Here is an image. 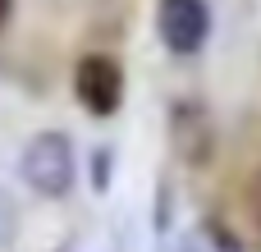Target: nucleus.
<instances>
[{"label": "nucleus", "instance_id": "obj_1", "mask_svg": "<svg viewBox=\"0 0 261 252\" xmlns=\"http://www.w3.org/2000/svg\"><path fill=\"white\" fill-rule=\"evenodd\" d=\"M18 174L32 193L41 197H64L78 179V156H73V142L60 133V129H46L37 138H28L23 156H18Z\"/></svg>", "mask_w": 261, "mask_h": 252}, {"label": "nucleus", "instance_id": "obj_2", "mask_svg": "<svg viewBox=\"0 0 261 252\" xmlns=\"http://www.w3.org/2000/svg\"><path fill=\"white\" fill-rule=\"evenodd\" d=\"M73 96L83 101L87 115L110 119L124 106V69H119V60L115 55H101V51L83 55L73 64Z\"/></svg>", "mask_w": 261, "mask_h": 252}, {"label": "nucleus", "instance_id": "obj_3", "mask_svg": "<svg viewBox=\"0 0 261 252\" xmlns=\"http://www.w3.org/2000/svg\"><path fill=\"white\" fill-rule=\"evenodd\" d=\"M156 32H161L170 55H197L211 37L206 0H161L156 5Z\"/></svg>", "mask_w": 261, "mask_h": 252}, {"label": "nucleus", "instance_id": "obj_4", "mask_svg": "<svg viewBox=\"0 0 261 252\" xmlns=\"http://www.w3.org/2000/svg\"><path fill=\"white\" fill-rule=\"evenodd\" d=\"M170 138H174V152H179L188 165H206L211 152H216V124H211V110L197 106V101H179L174 115H170Z\"/></svg>", "mask_w": 261, "mask_h": 252}, {"label": "nucleus", "instance_id": "obj_5", "mask_svg": "<svg viewBox=\"0 0 261 252\" xmlns=\"http://www.w3.org/2000/svg\"><path fill=\"white\" fill-rule=\"evenodd\" d=\"M110 161H115L110 147H96V152H92V188H96V193L110 188Z\"/></svg>", "mask_w": 261, "mask_h": 252}, {"label": "nucleus", "instance_id": "obj_6", "mask_svg": "<svg viewBox=\"0 0 261 252\" xmlns=\"http://www.w3.org/2000/svg\"><path fill=\"white\" fill-rule=\"evenodd\" d=\"M14 225H18V211H14V197L0 188V248L14 239Z\"/></svg>", "mask_w": 261, "mask_h": 252}, {"label": "nucleus", "instance_id": "obj_7", "mask_svg": "<svg viewBox=\"0 0 261 252\" xmlns=\"http://www.w3.org/2000/svg\"><path fill=\"white\" fill-rule=\"evenodd\" d=\"M206 234H211V239H216V252H239V243H234V234H229V230H220V225H216V220H211V225H206Z\"/></svg>", "mask_w": 261, "mask_h": 252}, {"label": "nucleus", "instance_id": "obj_8", "mask_svg": "<svg viewBox=\"0 0 261 252\" xmlns=\"http://www.w3.org/2000/svg\"><path fill=\"white\" fill-rule=\"evenodd\" d=\"M248 207H252V220L261 225V170L252 174V184H248Z\"/></svg>", "mask_w": 261, "mask_h": 252}, {"label": "nucleus", "instance_id": "obj_9", "mask_svg": "<svg viewBox=\"0 0 261 252\" xmlns=\"http://www.w3.org/2000/svg\"><path fill=\"white\" fill-rule=\"evenodd\" d=\"M9 9H14V0H0V28H5V18H9Z\"/></svg>", "mask_w": 261, "mask_h": 252}, {"label": "nucleus", "instance_id": "obj_10", "mask_svg": "<svg viewBox=\"0 0 261 252\" xmlns=\"http://www.w3.org/2000/svg\"><path fill=\"white\" fill-rule=\"evenodd\" d=\"M60 252H64V248H60Z\"/></svg>", "mask_w": 261, "mask_h": 252}]
</instances>
